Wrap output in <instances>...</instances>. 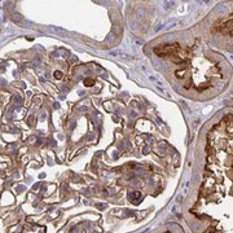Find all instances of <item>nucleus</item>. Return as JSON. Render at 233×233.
Wrapping results in <instances>:
<instances>
[{
    "mask_svg": "<svg viewBox=\"0 0 233 233\" xmlns=\"http://www.w3.org/2000/svg\"><path fill=\"white\" fill-rule=\"evenodd\" d=\"M154 52L161 57L172 60L174 62H183L185 60V51L181 48L179 44H167V45H159L154 48Z\"/></svg>",
    "mask_w": 233,
    "mask_h": 233,
    "instance_id": "obj_1",
    "label": "nucleus"
},
{
    "mask_svg": "<svg viewBox=\"0 0 233 233\" xmlns=\"http://www.w3.org/2000/svg\"><path fill=\"white\" fill-rule=\"evenodd\" d=\"M219 33L228 35V36H232V18H223L220 19L219 22L216 23V27H215Z\"/></svg>",
    "mask_w": 233,
    "mask_h": 233,
    "instance_id": "obj_2",
    "label": "nucleus"
}]
</instances>
